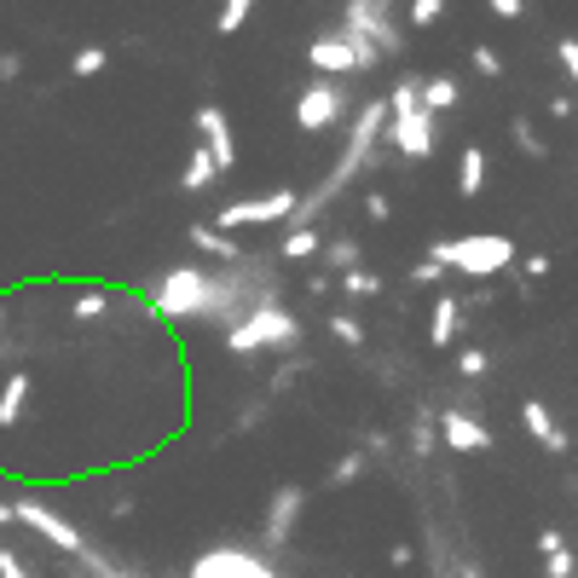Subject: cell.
<instances>
[{
	"instance_id": "1",
	"label": "cell",
	"mask_w": 578,
	"mask_h": 578,
	"mask_svg": "<svg viewBox=\"0 0 578 578\" xmlns=\"http://www.w3.org/2000/svg\"><path fill=\"white\" fill-rule=\"evenodd\" d=\"M278 261L273 255H261L250 250L243 261L232 266H203V301H197V313L192 324H215V330H232L238 319H250L255 307H273L278 301Z\"/></svg>"
},
{
	"instance_id": "2",
	"label": "cell",
	"mask_w": 578,
	"mask_h": 578,
	"mask_svg": "<svg viewBox=\"0 0 578 578\" xmlns=\"http://www.w3.org/2000/svg\"><path fill=\"white\" fill-rule=\"evenodd\" d=\"M428 261L440 266V273H458V278H474V284H486V278H498L515 266V238L504 232H463V238H440L428 250Z\"/></svg>"
},
{
	"instance_id": "3",
	"label": "cell",
	"mask_w": 578,
	"mask_h": 578,
	"mask_svg": "<svg viewBox=\"0 0 578 578\" xmlns=\"http://www.w3.org/2000/svg\"><path fill=\"white\" fill-rule=\"evenodd\" d=\"M382 105H388L382 139L394 144L405 162H428L434 157V116L423 111V76H400L394 93H388Z\"/></svg>"
},
{
	"instance_id": "4",
	"label": "cell",
	"mask_w": 578,
	"mask_h": 578,
	"mask_svg": "<svg viewBox=\"0 0 578 578\" xmlns=\"http://www.w3.org/2000/svg\"><path fill=\"white\" fill-rule=\"evenodd\" d=\"M301 336H307V324L289 313L284 301H273V307H255L250 319H238L220 336V347L238 354V359H250V354H284V347H301Z\"/></svg>"
},
{
	"instance_id": "5",
	"label": "cell",
	"mask_w": 578,
	"mask_h": 578,
	"mask_svg": "<svg viewBox=\"0 0 578 578\" xmlns=\"http://www.w3.org/2000/svg\"><path fill=\"white\" fill-rule=\"evenodd\" d=\"M342 35H365L370 47L382 53V65L405 53V24L394 18V0H347L342 7Z\"/></svg>"
},
{
	"instance_id": "6",
	"label": "cell",
	"mask_w": 578,
	"mask_h": 578,
	"mask_svg": "<svg viewBox=\"0 0 578 578\" xmlns=\"http://www.w3.org/2000/svg\"><path fill=\"white\" fill-rule=\"evenodd\" d=\"M354 116V88L347 81H324L313 76L301 88L296 99V122H301V134H330V128H342V122Z\"/></svg>"
},
{
	"instance_id": "7",
	"label": "cell",
	"mask_w": 578,
	"mask_h": 578,
	"mask_svg": "<svg viewBox=\"0 0 578 578\" xmlns=\"http://www.w3.org/2000/svg\"><path fill=\"white\" fill-rule=\"evenodd\" d=\"M203 301V266L185 261V266H169V273L151 278V313L157 319H174V324H192Z\"/></svg>"
},
{
	"instance_id": "8",
	"label": "cell",
	"mask_w": 578,
	"mask_h": 578,
	"mask_svg": "<svg viewBox=\"0 0 578 578\" xmlns=\"http://www.w3.org/2000/svg\"><path fill=\"white\" fill-rule=\"evenodd\" d=\"M296 185H278V192L266 197H243V203H226V209L215 215V232H238V226H284L289 215H296Z\"/></svg>"
},
{
	"instance_id": "9",
	"label": "cell",
	"mask_w": 578,
	"mask_h": 578,
	"mask_svg": "<svg viewBox=\"0 0 578 578\" xmlns=\"http://www.w3.org/2000/svg\"><path fill=\"white\" fill-rule=\"evenodd\" d=\"M12 521H24L35 539H47L58 555H81V550H88V539H81L65 515L47 509V498H18V504H12Z\"/></svg>"
},
{
	"instance_id": "10",
	"label": "cell",
	"mask_w": 578,
	"mask_h": 578,
	"mask_svg": "<svg viewBox=\"0 0 578 578\" xmlns=\"http://www.w3.org/2000/svg\"><path fill=\"white\" fill-rule=\"evenodd\" d=\"M301 509H307V486H278L273 492V504H266V527H261V544L266 550H284L289 539H296V527H301Z\"/></svg>"
},
{
	"instance_id": "11",
	"label": "cell",
	"mask_w": 578,
	"mask_h": 578,
	"mask_svg": "<svg viewBox=\"0 0 578 578\" xmlns=\"http://www.w3.org/2000/svg\"><path fill=\"white\" fill-rule=\"evenodd\" d=\"M197 144L209 151L215 174H232L238 169V139H232V122H226L220 105H197Z\"/></svg>"
},
{
	"instance_id": "12",
	"label": "cell",
	"mask_w": 578,
	"mask_h": 578,
	"mask_svg": "<svg viewBox=\"0 0 578 578\" xmlns=\"http://www.w3.org/2000/svg\"><path fill=\"white\" fill-rule=\"evenodd\" d=\"M192 578H278V573L250 550H209V555H197Z\"/></svg>"
},
{
	"instance_id": "13",
	"label": "cell",
	"mask_w": 578,
	"mask_h": 578,
	"mask_svg": "<svg viewBox=\"0 0 578 578\" xmlns=\"http://www.w3.org/2000/svg\"><path fill=\"white\" fill-rule=\"evenodd\" d=\"M434 434L451 446V451H492V428L469 411H434Z\"/></svg>"
},
{
	"instance_id": "14",
	"label": "cell",
	"mask_w": 578,
	"mask_h": 578,
	"mask_svg": "<svg viewBox=\"0 0 578 578\" xmlns=\"http://www.w3.org/2000/svg\"><path fill=\"white\" fill-rule=\"evenodd\" d=\"M307 65H313V76H324V81H342V76H354V41H347L342 30L319 35L313 47H307Z\"/></svg>"
},
{
	"instance_id": "15",
	"label": "cell",
	"mask_w": 578,
	"mask_h": 578,
	"mask_svg": "<svg viewBox=\"0 0 578 578\" xmlns=\"http://www.w3.org/2000/svg\"><path fill=\"white\" fill-rule=\"evenodd\" d=\"M521 428L550 451V458H567V446H573V440H567V428L555 423V411H550L544 400H527V405H521Z\"/></svg>"
},
{
	"instance_id": "16",
	"label": "cell",
	"mask_w": 578,
	"mask_h": 578,
	"mask_svg": "<svg viewBox=\"0 0 578 578\" xmlns=\"http://www.w3.org/2000/svg\"><path fill=\"white\" fill-rule=\"evenodd\" d=\"M30 394H35V377H30V370H7V382H0V428H18V423H24Z\"/></svg>"
},
{
	"instance_id": "17",
	"label": "cell",
	"mask_w": 578,
	"mask_h": 578,
	"mask_svg": "<svg viewBox=\"0 0 578 578\" xmlns=\"http://www.w3.org/2000/svg\"><path fill=\"white\" fill-rule=\"evenodd\" d=\"M463 105V81L458 76H423V111L440 116V111H458Z\"/></svg>"
},
{
	"instance_id": "18",
	"label": "cell",
	"mask_w": 578,
	"mask_h": 578,
	"mask_svg": "<svg viewBox=\"0 0 578 578\" xmlns=\"http://www.w3.org/2000/svg\"><path fill=\"white\" fill-rule=\"evenodd\" d=\"M319 261H324L319 273H330V278L354 273V266H359V238H347V232H342V238H324V243H319Z\"/></svg>"
},
{
	"instance_id": "19",
	"label": "cell",
	"mask_w": 578,
	"mask_h": 578,
	"mask_svg": "<svg viewBox=\"0 0 578 578\" xmlns=\"http://www.w3.org/2000/svg\"><path fill=\"white\" fill-rule=\"evenodd\" d=\"M185 238H192V243H197V250H203V255H215L220 266H232V261H243V255H250V250H243V243H238V238H226V232H215V226H192V232H185Z\"/></svg>"
},
{
	"instance_id": "20",
	"label": "cell",
	"mask_w": 578,
	"mask_h": 578,
	"mask_svg": "<svg viewBox=\"0 0 578 578\" xmlns=\"http://www.w3.org/2000/svg\"><path fill=\"white\" fill-rule=\"evenodd\" d=\"M458 330H463L458 296H440V301H434V324H428V342H434V347H451V342H458Z\"/></svg>"
},
{
	"instance_id": "21",
	"label": "cell",
	"mask_w": 578,
	"mask_h": 578,
	"mask_svg": "<svg viewBox=\"0 0 578 578\" xmlns=\"http://www.w3.org/2000/svg\"><path fill=\"white\" fill-rule=\"evenodd\" d=\"M458 192L463 197H481L486 192V151H481V144H463V157H458Z\"/></svg>"
},
{
	"instance_id": "22",
	"label": "cell",
	"mask_w": 578,
	"mask_h": 578,
	"mask_svg": "<svg viewBox=\"0 0 578 578\" xmlns=\"http://www.w3.org/2000/svg\"><path fill=\"white\" fill-rule=\"evenodd\" d=\"M319 243H324V232H319V226H307V232H284V243H278V261H313V255H319Z\"/></svg>"
},
{
	"instance_id": "23",
	"label": "cell",
	"mask_w": 578,
	"mask_h": 578,
	"mask_svg": "<svg viewBox=\"0 0 578 578\" xmlns=\"http://www.w3.org/2000/svg\"><path fill=\"white\" fill-rule=\"evenodd\" d=\"M180 185H185L192 197L215 185V162H209V151H203V144H192V157H185V180H180Z\"/></svg>"
},
{
	"instance_id": "24",
	"label": "cell",
	"mask_w": 578,
	"mask_h": 578,
	"mask_svg": "<svg viewBox=\"0 0 578 578\" xmlns=\"http://www.w3.org/2000/svg\"><path fill=\"white\" fill-rule=\"evenodd\" d=\"M336 289H342V296H354V301H370V296H382V278L370 273V266H354V273L336 278Z\"/></svg>"
},
{
	"instance_id": "25",
	"label": "cell",
	"mask_w": 578,
	"mask_h": 578,
	"mask_svg": "<svg viewBox=\"0 0 578 578\" xmlns=\"http://www.w3.org/2000/svg\"><path fill=\"white\" fill-rule=\"evenodd\" d=\"M111 313V296H105V289H81V296L70 301V319L76 324H93V319H105Z\"/></svg>"
},
{
	"instance_id": "26",
	"label": "cell",
	"mask_w": 578,
	"mask_h": 578,
	"mask_svg": "<svg viewBox=\"0 0 578 578\" xmlns=\"http://www.w3.org/2000/svg\"><path fill=\"white\" fill-rule=\"evenodd\" d=\"M509 134H515V151H521V157H532V162H544V157H550V144L539 139V128H532L527 116H515V122H509Z\"/></svg>"
},
{
	"instance_id": "27",
	"label": "cell",
	"mask_w": 578,
	"mask_h": 578,
	"mask_svg": "<svg viewBox=\"0 0 578 578\" xmlns=\"http://www.w3.org/2000/svg\"><path fill=\"white\" fill-rule=\"evenodd\" d=\"M255 0H220V18H215V35H238L243 24H250Z\"/></svg>"
},
{
	"instance_id": "28",
	"label": "cell",
	"mask_w": 578,
	"mask_h": 578,
	"mask_svg": "<svg viewBox=\"0 0 578 578\" xmlns=\"http://www.w3.org/2000/svg\"><path fill=\"white\" fill-rule=\"evenodd\" d=\"M330 336L347 342V347H365V342H370V330H365L359 313H330Z\"/></svg>"
},
{
	"instance_id": "29",
	"label": "cell",
	"mask_w": 578,
	"mask_h": 578,
	"mask_svg": "<svg viewBox=\"0 0 578 578\" xmlns=\"http://www.w3.org/2000/svg\"><path fill=\"white\" fill-rule=\"evenodd\" d=\"M405 440H411V451H417V458H428V451L440 446V434H434V411H417V423H411Z\"/></svg>"
},
{
	"instance_id": "30",
	"label": "cell",
	"mask_w": 578,
	"mask_h": 578,
	"mask_svg": "<svg viewBox=\"0 0 578 578\" xmlns=\"http://www.w3.org/2000/svg\"><path fill=\"white\" fill-rule=\"evenodd\" d=\"M105 65H111V47H76V58H70V76H81V81H88V76H99Z\"/></svg>"
},
{
	"instance_id": "31",
	"label": "cell",
	"mask_w": 578,
	"mask_h": 578,
	"mask_svg": "<svg viewBox=\"0 0 578 578\" xmlns=\"http://www.w3.org/2000/svg\"><path fill=\"white\" fill-rule=\"evenodd\" d=\"M451 370H458L463 382H481L486 370H492V354H486V347H463V354H458V365H451Z\"/></svg>"
},
{
	"instance_id": "32",
	"label": "cell",
	"mask_w": 578,
	"mask_h": 578,
	"mask_svg": "<svg viewBox=\"0 0 578 578\" xmlns=\"http://www.w3.org/2000/svg\"><path fill=\"white\" fill-rule=\"evenodd\" d=\"M440 12H446V0H411V7H405V24H411V30H428V24H440Z\"/></svg>"
},
{
	"instance_id": "33",
	"label": "cell",
	"mask_w": 578,
	"mask_h": 578,
	"mask_svg": "<svg viewBox=\"0 0 578 578\" xmlns=\"http://www.w3.org/2000/svg\"><path fill=\"white\" fill-rule=\"evenodd\" d=\"M365 469H370V458H359V451H347V458H342L336 469H330V481H324V486H354Z\"/></svg>"
},
{
	"instance_id": "34",
	"label": "cell",
	"mask_w": 578,
	"mask_h": 578,
	"mask_svg": "<svg viewBox=\"0 0 578 578\" xmlns=\"http://www.w3.org/2000/svg\"><path fill=\"white\" fill-rule=\"evenodd\" d=\"M555 65L567 70V81H578V41H573V35L555 41Z\"/></svg>"
},
{
	"instance_id": "35",
	"label": "cell",
	"mask_w": 578,
	"mask_h": 578,
	"mask_svg": "<svg viewBox=\"0 0 578 578\" xmlns=\"http://www.w3.org/2000/svg\"><path fill=\"white\" fill-rule=\"evenodd\" d=\"M469 58H474V70H481L486 81H498V76H504V58H498V53H492V47H474Z\"/></svg>"
},
{
	"instance_id": "36",
	"label": "cell",
	"mask_w": 578,
	"mask_h": 578,
	"mask_svg": "<svg viewBox=\"0 0 578 578\" xmlns=\"http://www.w3.org/2000/svg\"><path fill=\"white\" fill-rule=\"evenodd\" d=\"M440 278H446V273H440V266H434L428 255H423L417 266H411V289H434V284H440Z\"/></svg>"
},
{
	"instance_id": "37",
	"label": "cell",
	"mask_w": 578,
	"mask_h": 578,
	"mask_svg": "<svg viewBox=\"0 0 578 578\" xmlns=\"http://www.w3.org/2000/svg\"><path fill=\"white\" fill-rule=\"evenodd\" d=\"M0 578H35V573L24 567V555H18V550H0Z\"/></svg>"
},
{
	"instance_id": "38",
	"label": "cell",
	"mask_w": 578,
	"mask_h": 578,
	"mask_svg": "<svg viewBox=\"0 0 578 578\" xmlns=\"http://www.w3.org/2000/svg\"><path fill=\"white\" fill-rule=\"evenodd\" d=\"M301 370H307V365H278V370H273V394H289V388L301 382Z\"/></svg>"
},
{
	"instance_id": "39",
	"label": "cell",
	"mask_w": 578,
	"mask_h": 578,
	"mask_svg": "<svg viewBox=\"0 0 578 578\" xmlns=\"http://www.w3.org/2000/svg\"><path fill=\"white\" fill-rule=\"evenodd\" d=\"M544 578H573V555H544Z\"/></svg>"
},
{
	"instance_id": "40",
	"label": "cell",
	"mask_w": 578,
	"mask_h": 578,
	"mask_svg": "<svg viewBox=\"0 0 578 578\" xmlns=\"http://www.w3.org/2000/svg\"><path fill=\"white\" fill-rule=\"evenodd\" d=\"M365 215L370 220H388V215H394V203H388L382 192H365Z\"/></svg>"
},
{
	"instance_id": "41",
	"label": "cell",
	"mask_w": 578,
	"mask_h": 578,
	"mask_svg": "<svg viewBox=\"0 0 578 578\" xmlns=\"http://www.w3.org/2000/svg\"><path fill=\"white\" fill-rule=\"evenodd\" d=\"M18 76H24V58H18V53H0V88H7V81H18Z\"/></svg>"
},
{
	"instance_id": "42",
	"label": "cell",
	"mask_w": 578,
	"mask_h": 578,
	"mask_svg": "<svg viewBox=\"0 0 578 578\" xmlns=\"http://www.w3.org/2000/svg\"><path fill=\"white\" fill-rule=\"evenodd\" d=\"M539 550H544V555H562V550H567V539H562L555 527H544V532H539Z\"/></svg>"
},
{
	"instance_id": "43",
	"label": "cell",
	"mask_w": 578,
	"mask_h": 578,
	"mask_svg": "<svg viewBox=\"0 0 578 578\" xmlns=\"http://www.w3.org/2000/svg\"><path fill=\"white\" fill-rule=\"evenodd\" d=\"M550 266H555L550 255H527V284H532V278H550Z\"/></svg>"
},
{
	"instance_id": "44",
	"label": "cell",
	"mask_w": 578,
	"mask_h": 578,
	"mask_svg": "<svg viewBox=\"0 0 578 578\" xmlns=\"http://www.w3.org/2000/svg\"><path fill=\"white\" fill-rule=\"evenodd\" d=\"M486 7L498 12V18H521V12H527V0H486Z\"/></svg>"
},
{
	"instance_id": "45",
	"label": "cell",
	"mask_w": 578,
	"mask_h": 578,
	"mask_svg": "<svg viewBox=\"0 0 578 578\" xmlns=\"http://www.w3.org/2000/svg\"><path fill=\"white\" fill-rule=\"evenodd\" d=\"M550 116L567 122V116H573V93H555V99H550Z\"/></svg>"
},
{
	"instance_id": "46",
	"label": "cell",
	"mask_w": 578,
	"mask_h": 578,
	"mask_svg": "<svg viewBox=\"0 0 578 578\" xmlns=\"http://www.w3.org/2000/svg\"><path fill=\"white\" fill-rule=\"evenodd\" d=\"M388 562H394V567H411V562H417V550H411V544H394V550H388Z\"/></svg>"
},
{
	"instance_id": "47",
	"label": "cell",
	"mask_w": 578,
	"mask_h": 578,
	"mask_svg": "<svg viewBox=\"0 0 578 578\" xmlns=\"http://www.w3.org/2000/svg\"><path fill=\"white\" fill-rule=\"evenodd\" d=\"M307 289H313V296H330V289H336V278H330V273H313V278H307Z\"/></svg>"
},
{
	"instance_id": "48",
	"label": "cell",
	"mask_w": 578,
	"mask_h": 578,
	"mask_svg": "<svg viewBox=\"0 0 578 578\" xmlns=\"http://www.w3.org/2000/svg\"><path fill=\"white\" fill-rule=\"evenodd\" d=\"M458 578H486V573H481V567H474V562H463V567H458Z\"/></svg>"
},
{
	"instance_id": "49",
	"label": "cell",
	"mask_w": 578,
	"mask_h": 578,
	"mask_svg": "<svg viewBox=\"0 0 578 578\" xmlns=\"http://www.w3.org/2000/svg\"><path fill=\"white\" fill-rule=\"evenodd\" d=\"M0 527H12V504L7 498H0Z\"/></svg>"
}]
</instances>
